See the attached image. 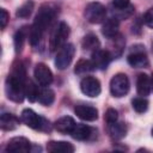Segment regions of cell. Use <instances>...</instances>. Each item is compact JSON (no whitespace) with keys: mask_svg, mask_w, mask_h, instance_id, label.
<instances>
[{"mask_svg":"<svg viewBox=\"0 0 153 153\" xmlns=\"http://www.w3.org/2000/svg\"><path fill=\"white\" fill-rule=\"evenodd\" d=\"M25 87H26L25 68L22 65V62H16L12 66V71L7 76L5 84L7 98L16 103L23 102L25 96Z\"/></svg>","mask_w":153,"mask_h":153,"instance_id":"6da1fadb","label":"cell"},{"mask_svg":"<svg viewBox=\"0 0 153 153\" xmlns=\"http://www.w3.org/2000/svg\"><path fill=\"white\" fill-rule=\"evenodd\" d=\"M57 8L51 4H44L39 7L38 13L35 17V22L30 30V43L31 45H37L42 39L45 30L51 24L53 19L55 18Z\"/></svg>","mask_w":153,"mask_h":153,"instance_id":"7a4b0ae2","label":"cell"},{"mask_svg":"<svg viewBox=\"0 0 153 153\" xmlns=\"http://www.w3.org/2000/svg\"><path fill=\"white\" fill-rule=\"evenodd\" d=\"M22 121L30 128L35 129V130H41V131H48L50 130V126H49V122L37 115L33 110L31 109H24L23 112H22Z\"/></svg>","mask_w":153,"mask_h":153,"instance_id":"3957f363","label":"cell"},{"mask_svg":"<svg viewBox=\"0 0 153 153\" xmlns=\"http://www.w3.org/2000/svg\"><path fill=\"white\" fill-rule=\"evenodd\" d=\"M69 36V27L65 22L59 23V25L55 27L54 32L51 33L50 41H49V48L51 51H55L63 47L66 44V41Z\"/></svg>","mask_w":153,"mask_h":153,"instance_id":"277c9868","label":"cell"},{"mask_svg":"<svg viewBox=\"0 0 153 153\" xmlns=\"http://www.w3.org/2000/svg\"><path fill=\"white\" fill-rule=\"evenodd\" d=\"M84 16L87 22L92 24H99L106 18V10L100 2H90L85 7Z\"/></svg>","mask_w":153,"mask_h":153,"instance_id":"5b68a950","label":"cell"},{"mask_svg":"<svg viewBox=\"0 0 153 153\" xmlns=\"http://www.w3.org/2000/svg\"><path fill=\"white\" fill-rule=\"evenodd\" d=\"M129 87H130L129 79L123 73H118L114 75L112 79L110 80V92L114 97L120 98L126 96L129 91Z\"/></svg>","mask_w":153,"mask_h":153,"instance_id":"8992f818","label":"cell"},{"mask_svg":"<svg viewBox=\"0 0 153 153\" xmlns=\"http://www.w3.org/2000/svg\"><path fill=\"white\" fill-rule=\"evenodd\" d=\"M74 53H75V48L71 43H66L63 47H61L59 49V53H57L56 57H55L56 68L66 69L71 65V62H72V60L74 57Z\"/></svg>","mask_w":153,"mask_h":153,"instance_id":"52a82bcc","label":"cell"},{"mask_svg":"<svg viewBox=\"0 0 153 153\" xmlns=\"http://www.w3.org/2000/svg\"><path fill=\"white\" fill-rule=\"evenodd\" d=\"M80 90L84 94H86L87 97H91V98L99 96V93L102 91L99 80L93 76H85L80 82Z\"/></svg>","mask_w":153,"mask_h":153,"instance_id":"ba28073f","label":"cell"},{"mask_svg":"<svg viewBox=\"0 0 153 153\" xmlns=\"http://www.w3.org/2000/svg\"><path fill=\"white\" fill-rule=\"evenodd\" d=\"M33 74L37 82L42 86H48L53 82V73L49 69V67L44 63H37L35 67Z\"/></svg>","mask_w":153,"mask_h":153,"instance_id":"9c48e42d","label":"cell"},{"mask_svg":"<svg viewBox=\"0 0 153 153\" xmlns=\"http://www.w3.org/2000/svg\"><path fill=\"white\" fill-rule=\"evenodd\" d=\"M30 141L26 137L17 136L8 141L6 146V152H13V153H26L30 151Z\"/></svg>","mask_w":153,"mask_h":153,"instance_id":"30bf717a","label":"cell"},{"mask_svg":"<svg viewBox=\"0 0 153 153\" xmlns=\"http://www.w3.org/2000/svg\"><path fill=\"white\" fill-rule=\"evenodd\" d=\"M111 54L108 50H102V49H97L96 51L92 53V65L94 68L97 69H105L111 60Z\"/></svg>","mask_w":153,"mask_h":153,"instance_id":"8fae6325","label":"cell"},{"mask_svg":"<svg viewBox=\"0 0 153 153\" xmlns=\"http://www.w3.org/2000/svg\"><path fill=\"white\" fill-rule=\"evenodd\" d=\"M74 112L80 120H84V121L92 122L98 118V110L91 105H82V104L76 105L74 108Z\"/></svg>","mask_w":153,"mask_h":153,"instance_id":"7c38bea8","label":"cell"},{"mask_svg":"<svg viewBox=\"0 0 153 153\" xmlns=\"http://www.w3.org/2000/svg\"><path fill=\"white\" fill-rule=\"evenodd\" d=\"M127 60H128V63L134 68H143L148 65V59H147V55L145 54L143 50L131 51L128 55Z\"/></svg>","mask_w":153,"mask_h":153,"instance_id":"4fadbf2b","label":"cell"},{"mask_svg":"<svg viewBox=\"0 0 153 153\" xmlns=\"http://www.w3.org/2000/svg\"><path fill=\"white\" fill-rule=\"evenodd\" d=\"M47 151L51 153H73L74 146L67 141H50L47 143Z\"/></svg>","mask_w":153,"mask_h":153,"instance_id":"5bb4252c","label":"cell"},{"mask_svg":"<svg viewBox=\"0 0 153 153\" xmlns=\"http://www.w3.org/2000/svg\"><path fill=\"white\" fill-rule=\"evenodd\" d=\"M92 133H93V129L90 126H86V124H82V123H76L74 126L71 135L75 140L84 141V140L90 139L91 135H92Z\"/></svg>","mask_w":153,"mask_h":153,"instance_id":"9a60e30c","label":"cell"},{"mask_svg":"<svg viewBox=\"0 0 153 153\" xmlns=\"http://www.w3.org/2000/svg\"><path fill=\"white\" fill-rule=\"evenodd\" d=\"M74 126H75V122L71 116H63L54 123V128L62 134H71Z\"/></svg>","mask_w":153,"mask_h":153,"instance_id":"2e32d148","label":"cell"},{"mask_svg":"<svg viewBox=\"0 0 153 153\" xmlns=\"http://www.w3.org/2000/svg\"><path fill=\"white\" fill-rule=\"evenodd\" d=\"M118 20L116 18H109L108 20L104 22L102 26V33L106 38H114L118 35Z\"/></svg>","mask_w":153,"mask_h":153,"instance_id":"e0dca14e","label":"cell"},{"mask_svg":"<svg viewBox=\"0 0 153 153\" xmlns=\"http://www.w3.org/2000/svg\"><path fill=\"white\" fill-rule=\"evenodd\" d=\"M136 90L140 96H148L151 92V79L147 74L141 73L137 75L136 80Z\"/></svg>","mask_w":153,"mask_h":153,"instance_id":"ac0fdd59","label":"cell"},{"mask_svg":"<svg viewBox=\"0 0 153 153\" xmlns=\"http://www.w3.org/2000/svg\"><path fill=\"white\" fill-rule=\"evenodd\" d=\"M19 126V120L12 114H2L0 117V127L2 130H13Z\"/></svg>","mask_w":153,"mask_h":153,"instance_id":"d6986e66","label":"cell"},{"mask_svg":"<svg viewBox=\"0 0 153 153\" xmlns=\"http://www.w3.org/2000/svg\"><path fill=\"white\" fill-rule=\"evenodd\" d=\"M81 45L85 50H90L93 53L99 48V39L94 33H88L82 38Z\"/></svg>","mask_w":153,"mask_h":153,"instance_id":"ffe728a7","label":"cell"},{"mask_svg":"<svg viewBox=\"0 0 153 153\" xmlns=\"http://www.w3.org/2000/svg\"><path fill=\"white\" fill-rule=\"evenodd\" d=\"M27 32H29V30H27V27H25V26L22 27V29H19V30L16 32L14 39H13L16 53H20V51H22V49H23V47H24L25 38H26V36H27Z\"/></svg>","mask_w":153,"mask_h":153,"instance_id":"44dd1931","label":"cell"},{"mask_svg":"<svg viewBox=\"0 0 153 153\" xmlns=\"http://www.w3.org/2000/svg\"><path fill=\"white\" fill-rule=\"evenodd\" d=\"M93 69H94V67H93L91 60L81 59V60H79V61L76 62L75 68H74V73L78 74V75H84V74L90 73V72L93 71Z\"/></svg>","mask_w":153,"mask_h":153,"instance_id":"7402d4cb","label":"cell"},{"mask_svg":"<svg viewBox=\"0 0 153 153\" xmlns=\"http://www.w3.org/2000/svg\"><path fill=\"white\" fill-rule=\"evenodd\" d=\"M109 133H110V135H111L112 139L120 140V139H122V137L126 135L127 128H126V126H124L123 123H117V122H115V123L109 124Z\"/></svg>","mask_w":153,"mask_h":153,"instance_id":"603a6c76","label":"cell"},{"mask_svg":"<svg viewBox=\"0 0 153 153\" xmlns=\"http://www.w3.org/2000/svg\"><path fill=\"white\" fill-rule=\"evenodd\" d=\"M38 94H39V91H38V87L36 86V84L31 80L26 81V87H25V96L26 98L33 103L38 99Z\"/></svg>","mask_w":153,"mask_h":153,"instance_id":"cb8c5ba5","label":"cell"},{"mask_svg":"<svg viewBox=\"0 0 153 153\" xmlns=\"http://www.w3.org/2000/svg\"><path fill=\"white\" fill-rule=\"evenodd\" d=\"M55 99V93L53 90L50 88H43L42 91H39L38 94V102L43 105H50Z\"/></svg>","mask_w":153,"mask_h":153,"instance_id":"d4e9b609","label":"cell"},{"mask_svg":"<svg viewBox=\"0 0 153 153\" xmlns=\"http://www.w3.org/2000/svg\"><path fill=\"white\" fill-rule=\"evenodd\" d=\"M32 10H33V2L32 1H26V2H24L18 10H17V17H19V18H27L30 14H31V12H32Z\"/></svg>","mask_w":153,"mask_h":153,"instance_id":"484cf974","label":"cell"},{"mask_svg":"<svg viewBox=\"0 0 153 153\" xmlns=\"http://www.w3.org/2000/svg\"><path fill=\"white\" fill-rule=\"evenodd\" d=\"M131 105H133V109L139 114H142L148 109V102L145 98H141V97L134 98L133 102H131Z\"/></svg>","mask_w":153,"mask_h":153,"instance_id":"4316f807","label":"cell"},{"mask_svg":"<svg viewBox=\"0 0 153 153\" xmlns=\"http://www.w3.org/2000/svg\"><path fill=\"white\" fill-rule=\"evenodd\" d=\"M104 118H105V121H106V123H108V124H111V123H115V122H117V118H118V114H117V111H116L115 109L110 108V109H108V110H106Z\"/></svg>","mask_w":153,"mask_h":153,"instance_id":"83f0119b","label":"cell"},{"mask_svg":"<svg viewBox=\"0 0 153 153\" xmlns=\"http://www.w3.org/2000/svg\"><path fill=\"white\" fill-rule=\"evenodd\" d=\"M143 22L148 27L153 29V7L148 8L147 12L143 14Z\"/></svg>","mask_w":153,"mask_h":153,"instance_id":"f1b7e54d","label":"cell"},{"mask_svg":"<svg viewBox=\"0 0 153 153\" xmlns=\"http://www.w3.org/2000/svg\"><path fill=\"white\" fill-rule=\"evenodd\" d=\"M1 17H0V22H1V29H5L8 20H10V14L7 13V11L5 8H1Z\"/></svg>","mask_w":153,"mask_h":153,"instance_id":"f546056e","label":"cell"},{"mask_svg":"<svg viewBox=\"0 0 153 153\" xmlns=\"http://www.w3.org/2000/svg\"><path fill=\"white\" fill-rule=\"evenodd\" d=\"M112 4L116 8L123 10V8H127L129 6V0H112Z\"/></svg>","mask_w":153,"mask_h":153,"instance_id":"4dcf8cb0","label":"cell"},{"mask_svg":"<svg viewBox=\"0 0 153 153\" xmlns=\"http://www.w3.org/2000/svg\"><path fill=\"white\" fill-rule=\"evenodd\" d=\"M151 90L153 91V74H152V76H151Z\"/></svg>","mask_w":153,"mask_h":153,"instance_id":"1f68e13d","label":"cell"},{"mask_svg":"<svg viewBox=\"0 0 153 153\" xmlns=\"http://www.w3.org/2000/svg\"><path fill=\"white\" fill-rule=\"evenodd\" d=\"M152 135H153V129H152Z\"/></svg>","mask_w":153,"mask_h":153,"instance_id":"d6a6232c","label":"cell"}]
</instances>
